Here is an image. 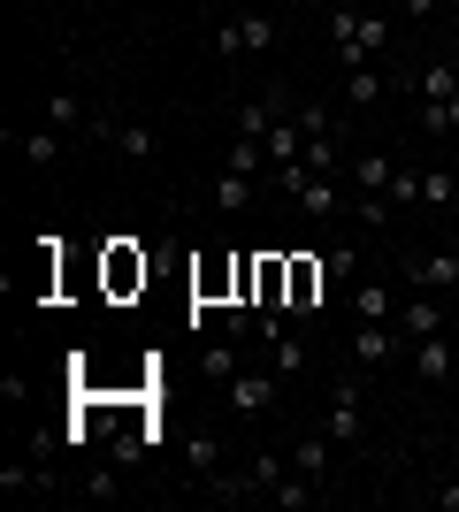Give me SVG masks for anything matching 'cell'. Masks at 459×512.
Instances as JSON below:
<instances>
[{"instance_id": "1", "label": "cell", "mask_w": 459, "mask_h": 512, "mask_svg": "<svg viewBox=\"0 0 459 512\" xmlns=\"http://www.w3.org/2000/svg\"><path fill=\"white\" fill-rule=\"evenodd\" d=\"M276 383H284V375H276V367H238V375H230V413H238V421H261V413H276Z\"/></svg>"}, {"instance_id": "2", "label": "cell", "mask_w": 459, "mask_h": 512, "mask_svg": "<svg viewBox=\"0 0 459 512\" xmlns=\"http://www.w3.org/2000/svg\"><path fill=\"white\" fill-rule=\"evenodd\" d=\"M284 39V31H276V16H261V8H253V16H230L215 31V54L222 62H238V54H268V46Z\"/></svg>"}, {"instance_id": "3", "label": "cell", "mask_w": 459, "mask_h": 512, "mask_svg": "<svg viewBox=\"0 0 459 512\" xmlns=\"http://www.w3.org/2000/svg\"><path fill=\"white\" fill-rule=\"evenodd\" d=\"M322 291H329L322 260L291 253V291H284V314H291V321H314V314H322Z\"/></svg>"}, {"instance_id": "4", "label": "cell", "mask_w": 459, "mask_h": 512, "mask_svg": "<svg viewBox=\"0 0 459 512\" xmlns=\"http://www.w3.org/2000/svg\"><path fill=\"white\" fill-rule=\"evenodd\" d=\"M406 276H414V291H459V253L452 245H444V253H429V245H414V253H406Z\"/></svg>"}, {"instance_id": "5", "label": "cell", "mask_w": 459, "mask_h": 512, "mask_svg": "<svg viewBox=\"0 0 459 512\" xmlns=\"http://www.w3.org/2000/svg\"><path fill=\"white\" fill-rule=\"evenodd\" d=\"M398 352H414V344L398 337V321H360V329H352V360L360 367H391Z\"/></svg>"}, {"instance_id": "6", "label": "cell", "mask_w": 459, "mask_h": 512, "mask_svg": "<svg viewBox=\"0 0 459 512\" xmlns=\"http://www.w3.org/2000/svg\"><path fill=\"white\" fill-rule=\"evenodd\" d=\"M329 444H360V383H337L329 390Z\"/></svg>"}, {"instance_id": "7", "label": "cell", "mask_w": 459, "mask_h": 512, "mask_svg": "<svg viewBox=\"0 0 459 512\" xmlns=\"http://www.w3.org/2000/svg\"><path fill=\"white\" fill-rule=\"evenodd\" d=\"M437 329H444V299H437V291H421V299L398 306V337H406V344H414V337H437Z\"/></svg>"}, {"instance_id": "8", "label": "cell", "mask_w": 459, "mask_h": 512, "mask_svg": "<svg viewBox=\"0 0 459 512\" xmlns=\"http://www.w3.org/2000/svg\"><path fill=\"white\" fill-rule=\"evenodd\" d=\"M0 138H8V146H23V161H31V169H54V161H62V130H54V123H46V130H23V138H16V123H8Z\"/></svg>"}, {"instance_id": "9", "label": "cell", "mask_w": 459, "mask_h": 512, "mask_svg": "<svg viewBox=\"0 0 459 512\" xmlns=\"http://www.w3.org/2000/svg\"><path fill=\"white\" fill-rule=\"evenodd\" d=\"M92 130H100L115 153H131V161H153V153H161V138H153L146 123H92Z\"/></svg>"}, {"instance_id": "10", "label": "cell", "mask_w": 459, "mask_h": 512, "mask_svg": "<svg viewBox=\"0 0 459 512\" xmlns=\"http://www.w3.org/2000/svg\"><path fill=\"white\" fill-rule=\"evenodd\" d=\"M406 360H414L421 383H444V375H452V344H444V329H437V337H414V352H406Z\"/></svg>"}, {"instance_id": "11", "label": "cell", "mask_w": 459, "mask_h": 512, "mask_svg": "<svg viewBox=\"0 0 459 512\" xmlns=\"http://www.w3.org/2000/svg\"><path fill=\"white\" fill-rule=\"evenodd\" d=\"M391 153H352L345 161V184H360V192H391Z\"/></svg>"}, {"instance_id": "12", "label": "cell", "mask_w": 459, "mask_h": 512, "mask_svg": "<svg viewBox=\"0 0 459 512\" xmlns=\"http://www.w3.org/2000/svg\"><path fill=\"white\" fill-rule=\"evenodd\" d=\"M314 497H322V482H314V474H299V467H291L284 482L268 490V505H284V512H306V505H314Z\"/></svg>"}, {"instance_id": "13", "label": "cell", "mask_w": 459, "mask_h": 512, "mask_svg": "<svg viewBox=\"0 0 459 512\" xmlns=\"http://www.w3.org/2000/svg\"><path fill=\"white\" fill-rule=\"evenodd\" d=\"M215 207L222 214H245V207H253V176H245V169H222L215 176Z\"/></svg>"}, {"instance_id": "14", "label": "cell", "mask_w": 459, "mask_h": 512, "mask_svg": "<svg viewBox=\"0 0 459 512\" xmlns=\"http://www.w3.org/2000/svg\"><path fill=\"white\" fill-rule=\"evenodd\" d=\"M375 100H383V69H375V62L345 69V107H375Z\"/></svg>"}, {"instance_id": "15", "label": "cell", "mask_w": 459, "mask_h": 512, "mask_svg": "<svg viewBox=\"0 0 459 512\" xmlns=\"http://www.w3.org/2000/svg\"><path fill=\"white\" fill-rule=\"evenodd\" d=\"M238 344H245V337H215L207 352H199V375H215V383H230V375H238Z\"/></svg>"}, {"instance_id": "16", "label": "cell", "mask_w": 459, "mask_h": 512, "mask_svg": "<svg viewBox=\"0 0 459 512\" xmlns=\"http://www.w3.org/2000/svg\"><path fill=\"white\" fill-rule=\"evenodd\" d=\"M291 467L322 482V474H329V428H322V436H299V444H291Z\"/></svg>"}, {"instance_id": "17", "label": "cell", "mask_w": 459, "mask_h": 512, "mask_svg": "<svg viewBox=\"0 0 459 512\" xmlns=\"http://www.w3.org/2000/svg\"><path fill=\"white\" fill-rule=\"evenodd\" d=\"M108 283H115V291H131V283H146V260H138L131 245H115V253H108Z\"/></svg>"}, {"instance_id": "18", "label": "cell", "mask_w": 459, "mask_h": 512, "mask_svg": "<svg viewBox=\"0 0 459 512\" xmlns=\"http://www.w3.org/2000/svg\"><path fill=\"white\" fill-rule=\"evenodd\" d=\"M459 199V176L452 169H421V207H452Z\"/></svg>"}, {"instance_id": "19", "label": "cell", "mask_w": 459, "mask_h": 512, "mask_svg": "<svg viewBox=\"0 0 459 512\" xmlns=\"http://www.w3.org/2000/svg\"><path fill=\"white\" fill-rule=\"evenodd\" d=\"M452 92H459V69L452 62H429V69H421V107H429V100H452Z\"/></svg>"}, {"instance_id": "20", "label": "cell", "mask_w": 459, "mask_h": 512, "mask_svg": "<svg viewBox=\"0 0 459 512\" xmlns=\"http://www.w3.org/2000/svg\"><path fill=\"white\" fill-rule=\"evenodd\" d=\"M184 459H192V474H199V482H207V474H222V444L207 436V428H199L192 444H184Z\"/></svg>"}, {"instance_id": "21", "label": "cell", "mask_w": 459, "mask_h": 512, "mask_svg": "<svg viewBox=\"0 0 459 512\" xmlns=\"http://www.w3.org/2000/svg\"><path fill=\"white\" fill-rule=\"evenodd\" d=\"M352 321H391V299H383V283H360V291H352Z\"/></svg>"}, {"instance_id": "22", "label": "cell", "mask_w": 459, "mask_h": 512, "mask_svg": "<svg viewBox=\"0 0 459 512\" xmlns=\"http://www.w3.org/2000/svg\"><path fill=\"white\" fill-rule=\"evenodd\" d=\"M46 123H54V130H77V123H85L77 92H46Z\"/></svg>"}, {"instance_id": "23", "label": "cell", "mask_w": 459, "mask_h": 512, "mask_svg": "<svg viewBox=\"0 0 459 512\" xmlns=\"http://www.w3.org/2000/svg\"><path fill=\"white\" fill-rule=\"evenodd\" d=\"M421 123L437 130V138H444V130L459 138V92H452V100H429V107H421Z\"/></svg>"}, {"instance_id": "24", "label": "cell", "mask_w": 459, "mask_h": 512, "mask_svg": "<svg viewBox=\"0 0 459 512\" xmlns=\"http://www.w3.org/2000/svg\"><path fill=\"white\" fill-rule=\"evenodd\" d=\"M383 199H391V207H421V169H398Z\"/></svg>"}, {"instance_id": "25", "label": "cell", "mask_w": 459, "mask_h": 512, "mask_svg": "<svg viewBox=\"0 0 459 512\" xmlns=\"http://www.w3.org/2000/svg\"><path fill=\"white\" fill-rule=\"evenodd\" d=\"M85 497H123V490H115V459H108V467H92V474H85Z\"/></svg>"}, {"instance_id": "26", "label": "cell", "mask_w": 459, "mask_h": 512, "mask_svg": "<svg viewBox=\"0 0 459 512\" xmlns=\"http://www.w3.org/2000/svg\"><path fill=\"white\" fill-rule=\"evenodd\" d=\"M429 8H437V0H398V16H429Z\"/></svg>"}, {"instance_id": "27", "label": "cell", "mask_w": 459, "mask_h": 512, "mask_svg": "<svg viewBox=\"0 0 459 512\" xmlns=\"http://www.w3.org/2000/svg\"><path fill=\"white\" fill-rule=\"evenodd\" d=\"M314 8H337V0H314Z\"/></svg>"}]
</instances>
